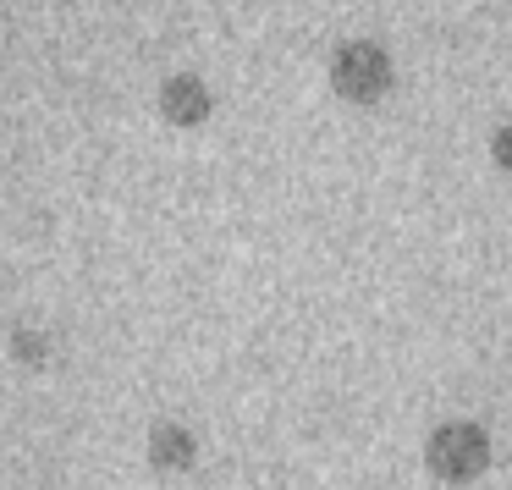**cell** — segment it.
I'll list each match as a JSON object with an SVG mask.
<instances>
[{
  "label": "cell",
  "mask_w": 512,
  "mask_h": 490,
  "mask_svg": "<svg viewBox=\"0 0 512 490\" xmlns=\"http://www.w3.org/2000/svg\"><path fill=\"white\" fill-rule=\"evenodd\" d=\"M397 72H391V56L375 45V39H353L331 56V89L342 94L347 105H375L391 94Z\"/></svg>",
  "instance_id": "cell-2"
},
{
  "label": "cell",
  "mask_w": 512,
  "mask_h": 490,
  "mask_svg": "<svg viewBox=\"0 0 512 490\" xmlns=\"http://www.w3.org/2000/svg\"><path fill=\"white\" fill-rule=\"evenodd\" d=\"M160 111L177 127H199L204 116H210V89H204L199 78H188V72H177V78L160 83Z\"/></svg>",
  "instance_id": "cell-3"
},
{
  "label": "cell",
  "mask_w": 512,
  "mask_h": 490,
  "mask_svg": "<svg viewBox=\"0 0 512 490\" xmlns=\"http://www.w3.org/2000/svg\"><path fill=\"white\" fill-rule=\"evenodd\" d=\"M424 468H430L441 485H474V479L490 468V435H485V424H468V419L435 424L430 441H424Z\"/></svg>",
  "instance_id": "cell-1"
},
{
  "label": "cell",
  "mask_w": 512,
  "mask_h": 490,
  "mask_svg": "<svg viewBox=\"0 0 512 490\" xmlns=\"http://www.w3.org/2000/svg\"><path fill=\"white\" fill-rule=\"evenodd\" d=\"M193 452H199V441H193L182 424H155V435H149V463H155V468L177 474V468L193 463Z\"/></svg>",
  "instance_id": "cell-4"
},
{
  "label": "cell",
  "mask_w": 512,
  "mask_h": 490,
  "mask_svg": "<svg viewBox=\"0 0 512 490\" xmlns=\"http://www.w3.org/2000/svg\"><path fill=\"white\" fill-rule=\"evenodd\" d=\"M490 155H496L501 171H512V122L496 127V138H490Z\"/></svg>",
  "instance_id": "cell-5"
}]
</instances>
